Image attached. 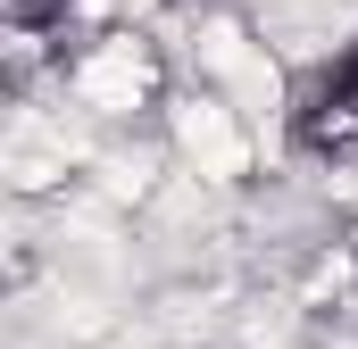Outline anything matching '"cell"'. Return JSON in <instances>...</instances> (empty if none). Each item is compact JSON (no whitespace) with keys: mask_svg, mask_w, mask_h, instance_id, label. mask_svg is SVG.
I'll return each instance as SVG.
<instances>
[{"mask_svg":"<svg viewBox=\"0 0 358 349\" xmlns=\"http://www.w3.org/2000/svg\"><path fill=\"white\" fill-rule=\"evenodd\" d=\"M283 142L317 167H358V42L325 50L292 100H283Z\"/></svg>","mask_w":358,"mask_h":349,"instance_id":"cell-1","label":"cell"},{"mask_svg":"<svg viewBox=\"0 0 358 349\" xmlns=\"http://www.w3.org/2000/svg\"><path fill=\"white\" fill-rule=\"evenodd\" d=\"M8 17H17V25H59L67 0H8Z\"/></svg>","mask_w":358,"mask_h":349,"instance_id":"cell-2","label":"cell"}]
</instances>
